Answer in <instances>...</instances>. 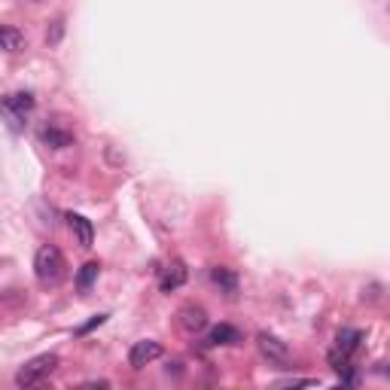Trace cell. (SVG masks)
<instances>
[{
  "instance_id": "cell-1",
  "label": "cell",
  "mask_w": 390,
  "mask_h": 390,
  "mask_svg": "<svg viewBox=\"0 0 390 390\" xmlns=\"http://www.w3.org/2000/svg\"><path fill=\"white\" fill-rule=\"evenodd\" d=\"M34 107H37V101H34L31 91H9V95L0 98V116L6 119L9 131H16V134L25 131Z\"/></svg>"
},
{
  "instance_id": "cell-2",
  "label": "cell",
  "mask_w": 390,
  "mask_h": 390,
  "mask_svg": "<svg viewBox=\"0 0 390 390\" xmlns=\"http://www.w3.org/2000/svg\"><path fill=\"white\" fill-rule=\"evenodd\" d=\"M64 254L55 244H43L37 250V256H34V274H37L40 286H59L64 281Z\"/></svg>"
},
{
  "instance_id": "cell-3",
  "label": "cell",
  "mask_w": 390,
  "mask_h": 390,
  "mask_svg": "<svg viewBox=\"0 0 390 390\" xmlns=\"http://www.w3.org/2000/svg\"><path fill=\"white\" fill-rule=\"evenodd\" d=\"M59 354H40V357H31L21 369L16 372V384L19 387H34V384H43L55 369H59Z\"/></svg>"
},
{
  "instance_id": "cell-4",
  "label": "cell",
  "mask_w": 390,
  "mask_h": 390,
  "mask_svg": "<svg viewBox=\"0 0 390 390\" xmlns=\"http://www.w3.org/2000/svg\"><path fill=\"white\" fill-rule=\"evenodd\" d=\"M256 348H259V354L266 357L269 363H274V366H286L293 360V354H290V348H286V341H281L278 336H271V332H259L256 336Z\"/></svg>"
},
{
  "instance_id": "cell-5",
  "label": "cell",
  "mask_w": 390,
  "mask_h": 390,
  "mask_svg": "<svg viewBox=\"0 0 390 390\" xmlns=\"http://www.w3.org/2000/svg\"><path fill=\"white\" fill-rule=\"evenodd\" d=\"M162 357V345L153 339H144V341H134L131 351H129V366L131 369H144L146 363H153Z\"/></svg>"
},
{
  "instance_id": "cell-6",
  "label": "cell",
  "mask_w": 390,
  "mask_h": 390,
  "mask_svg": "<svg viewBox=\"0 0 390 390\" xmlns=\"http://www.w3.org/2000/svg\"><path fill=\"white\" fill-rule=\"evenodd\" d=\"M186 278H189L186 266H183L180 259H174V262H171V266L162 271V278H159V290H162V293H174V290H180V286L186 284Z\"/></svg>"
},
{
  "instance_id": "cell-7",
  "label": "cell",
  "mask_w": 390,
  "mask_h": 390,
  "mask_svg": "<svg viewBox=\"0 0 390 390\" xmlns=\"http://www.w3.org/2000/svg\"><path fill=\"white\" fill-rule=\"evenodd\" d=\"M180 326L195 336V332H201L208 326V311H204L201 305H183L180 308Z\"/></svg>"
},
{
  "instance_id": "cell-8",
  "label": "cell",
  "mask_w": 390,
  "mask_h": 390,
  "mask_svg": "<svg viewBox=\"0 0 390 390\" xmlns=\"http://www.w3.org/2000/svg\"><path fill=\"white\" fill-rule=\"evenodd\" d=\"M67 226H71V232L76 235L79 247H91V241H95V229H91V220H86L83 214H67Z\"/></svg>"
},
{
  "instance_id": "cell-9",
  "label": "cell",
  "mask_w": 390,
  "mask_h": 390,
  "mask_svg": "<svg viewBox=\"0 0 390 390\" xmlns=\"http://www.w3.org/2000/svg\"><path fill=\"white\" fill-rule=\"evenodd\" d=\"M40 144L52 146V150H64V146H74V134L59 129V125H46L40 131Z\"/></svg>"
},
{
  "instance_id": "cell-10",
  "label": "cell",
  "mask_w": 390,
  "mask_h": 390,
  "mask_svg": "<svg viewBox=\"0 0 390 390\" xmlns=\"http://www.w3.org/2000/svg\"><path fill=\"white\" fill-rule=\"evenodd\" d=\"M363 339H366V336H363V329L345 326V329H339V336H336V348H339L341 354H348V357H351V354L363 345Z\"/></svg>"
},
{
  "instance_id": "cell-11",
  "label": "cell",
  "mask_w": 390,
  "mask_h": 390,
  "mask_svg": "<svg viewBox=\"0 0 390 390\" xmlns=\"http://www.w3.org/2000/svg\"><path fill=\"white\" fill-rule=\"evenodd\" d=\"M238 341H241V329L229 326V324L214 326L211 336H208V345H238Z\"/></svg>"
},
{
  "instance_id": "cell-12",
  "label": "cell",
  "mask_w": 390,
  "mask_h": 390,
  "mask_svg": "<svg viewBox=\"0 0 390 390\" xmlns=\"http://www.w3.org/2000/svg\"><path fill=\"white\" fill-rule=\"evenodd\" d=\"M21 43H25V34L13 25H0V49L4 52H19Z\"/></svg>"
},
{
  "instance_id": "cell-13",
  "label": "cell",
  "mask_w": 390,
  "mask_h": 390,
  "mask_svg": "<svg viewBox=\"0 0 390 390\" xmlns=\"http://www.w3.org/2000/svg\"><path fill=\"white\" fill-rule=\"evenodd\" d=\"M211 278H214V284L220 286L223 293H235V290H238V274H235L232 269H226V266H216V269L211 271Z\"/></svg>"
},
{
  "instance_id": "cell-14",
  "label": "cell",
  "mask_w": 390,
  "mask_h": 390,
  "mask_svg": "<svg viewBox=\"0 0 390 390\" xmlns=\"http://www.w3.org/2000/svg\"><path fill=\"white\" fill-rule=\"evenodd\" d=\"M98 271H101L98 262H86V266L79 269V274H76V290H79V293L91 290V284L98 281Z\"/></svg>"
},
{
  "instance_id": "cell-15",
  "label": "cell",
  "mask_w": 390,
  "mask_h": 390,
  "mask_svg": "<svg viewBox=\"0 0 390 390\" xmlns=\"http://www.w3.org/2000/svg\"><path fill=\"white\" fill-rule=\"evenodd\" d=\"M104 320H107V314H95V317H91L86 326H79V329H76V336H89V332L95 329V326H101V324H104Z\"/></svg>"
},
{
  "instance_id": "cell-16",
  "label": "cell",
  "mask_w": 390,
  "mask_h": 390,
  "mask_svg": "<svg viewBox=\"0 0 390 390\" xmlns=\"http://www.w3.org/2000/svg\"><path fill=\"white\" fill-rule=\"evenodd\" d=\"M317 384L314 378H286V381H278V387H311Z\"/></svg>"
}]
</instances>
